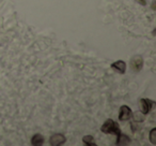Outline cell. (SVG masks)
Returning a JSON list of instances; mask_svg holds the SVG:
<instances>
[{
    "label": "cell",
    "mask_w": 156,
    "mask_h": 146,
    "mask_svg": "<svg viewBox=\"0 0 156 146\" xmlns=\"http://www.w3.org/2000/svg\"><path fill=\"white\" fill-rule=\"evenodd\" d=\"M150 141L152 142V144H156V129H152L150 132Z\"/></svg>",
    "instance_id": "obj_9"
},
{
    "label": "cell",
    "mask_w": 156,
    "mask_h": 146,
    "mask_svg": "<svg viewBox=\"0 0 156 146\" xmlns=\"http://www.w3.org/2000/svg\"><path fill=\"white\" fill-rule=\"evenodd\" d=\"M140 104H141V112H142L143 114H147L150 111H151L154 102L151 100H149V99H141Z\"/></svg>",
    "instance_id": "obj_3"
},
{
    "label": "cell",
    "mask_w": 156,
    "mask_h": 146,
    "mask_svg": "<svg viewBox=\"0 0 156 146\" xmlns=\"http://www.w3.org/2000/svg\"><path fill=\"white\" fill-rule=\"evenodd\" d=\"M43 142H44V139L41 134H35L34 137H32V140H31L32 145H42Z\"/></svg>",
    "instance_id": "obj_7"
},
{
    "label": "cell",
    "mask_w": 156,
    "mask_h": 146,
    "mask_svg": "<svg viewBox=\"0 0 156 146\" xmlns=\"http://www.w3.org/2000/svg\"><path fill=\"white\" fill-rule=\"evenodd\" d=\"M142 65H143V60L140 56H135L134 58H132V60H130V67L136 72L140 71L141 68H142Z\"/></svg>",
    "instance_id": "obj_2"
},
{
    "label": "cell",
    "mask_w": 156,
    "mask_h": 146,
    "mask_svg": "<svg viewBox=\"0 0 156 146\" xmlns=\"http://www.w3.org/2000/svg\"><path fill=\"white\" fill-rule=\"evenodd\" d=\"M138 1H140L141 5H145V1H144V0H138Z\"/></svg>",
    "instance_id": "obj_10"
},
{
    "label": "cell",
    "mask_w": 156,
    "mask_h": 146,
    "mask_svg": "<svg viewBox=\"0 0 156 146\" xmlns=\"http://www.w3.org/2000/svg\"><path fill=\"white\" fill-rule=\"evenodd\" d=\"M130 116H132V111H130L129 107H126V105L121 107V109H120V115H119L120 120H127L130 118Z\"/></svg>",
    "instance_id": "obj_4"
},
{
    "label": "cell",
    "mask_w": 156,
    "mask_h": 146,
    "mask_svg": "<svg viewBox=\"0 0 156 146\" xmlns=\"http://www.w3.org/2000/svg\"><path fill=\"white\" fill-rule=\"evenodd\" d=\"M102 131L104 133H115L118 135V137L121 135V131L119 129V126L115 122H113L112 119H108L105 122V124L102 126Z\"/></svg>",
    "instance_id": "obj_1"
},
{
    "label": "cell",
    "mask_w": 156,
    "mask_h": 146,
    "mask_svg": "<svg viewBox=\"0 0 156 146\" xmlns=\"http://www.w3.org/2000/svg\"><path fill=\"white\" fill-rule=\"evenodd\" d=\"M111 67H112L113 69L118 70L120 73H124V72H125V70H126L125 62H124V61H122V60H119V61H117V62L112 63V66H111Z\"/></svg>",
    "instance_id": "obj_6"
},
{
    "label": "cell",
    "mask_w": 156,
    "mask_h": 146,
    "mask_svg": "<svg viewBox=\"0 0 156 146\" xmlns=\"http://www.w3.org/2000/svg\"><path fill=\"white\" fill-rule=\"evenodd\" d=\"M83 143L87 144V145H89V146L95 145V143L93 142V141H94L93 137H91V135H86V137H83Z\"/></svg>",
    "instance_id": "obj_8"
},
{
    "label": "cell",
    "mask_w": 156,
    "mask_h": 146,
    "mask_svg": "<svg viewBox=\"0 0 156 146\" xmlns=\"http://www.w3.org/2000/svg\"><path fill=\"white\" fill-rule=\"evenodd\" d=\"M65 142V137L62 134H55L50 137V144L54 146H59Z\"/></svg>",
    "instance_id": "obj_5"
}]
</instances>
